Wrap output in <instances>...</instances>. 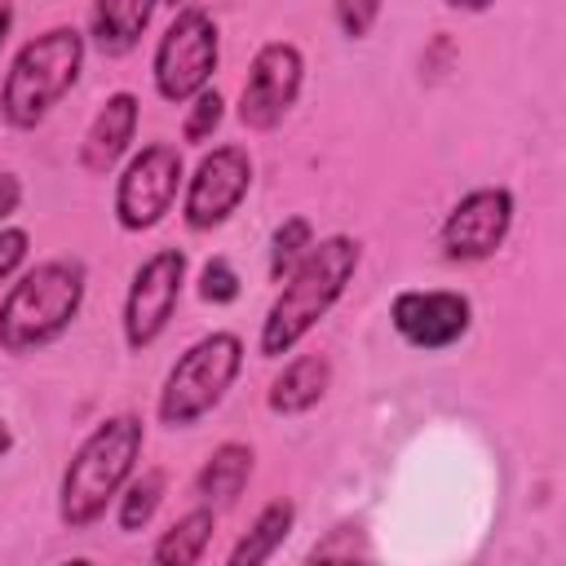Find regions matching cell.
<instances>
[{"mask_svg": "<svg viewBox=\"0 0 566 566\" xmlns=\"http://www.w3.org/2000/svg\"><path fill=\"white\" fill-rule=\"evenodd\" d=\"M363 261V243L349 239V234H327V239H314L310 252L292 265V274L283 279L274 305L265 310V323H261V358H283L292 354L305 332L340 301V292L349 287L354 270Z\"/></svg>", "mask_w": 566, "mask_h": 566, "instance_id": "6da1fadb", "label": "cell"}, {"mask_svg": "<svg viewBox=\"0 0 566 566\" xmlns=\"http://www.w3.org/2000/svg\"><path fill=\"white\" fill-rule=\"evenodd\" d=\"M146 442V424L133 411L106 416L102 424H93V433L75 447V455L62 469V486H57V517L71 531L93 526L111 500H119L124 482L137 469Z\"/></svg>", "mask_w": 566, "mask_h": 566, "instance_id": "7a4b0ae2", "label": "cell"}, {"mask_svg": "<svg viewBox=\"0 0 566 566\" xmlns=\"http://www.w3.org/2000/svg\"><path fill=\"white\" fill-rule=\"evenodd\" d=\"M84 261L53 256L27 270L0 301V349L22 358L31 349L53 345L84 305Z\"/></svg>", "mask_w": 566, "mask_h": 566, "instance_id": "3957f363", "label": "cell"}, {"mask_svg": "<svg viewBox=\"0 0 566 566\" xmlns=\"http://www.w3.org/2000/svg\"><path fill=\"white\" fill-rule=\"evenodd\" d=\"M84 66V35L75 27H49L44 35L27 40L18 57L9 62L0 111L13 128H35L49 119V111L75 88Z\"/></svg>", "mask_w": 566, "mask_h": 566, "instance_id": "277c9868", "label": "cell"}, {"mask_svg": "<svg viewBox=\"0 0 566 566\" xmlns=\"http://www.w3.org/2000/svg\"><path fill=\"white\" fill-rule=\"evenodd\" d=\"M239 367H243V340L234 332L199 336L164 376L159 420L168 429H190L195 420H203L226 398V389L234 385Z\"/></svg>", "mask_w": 566, "mask_h": 566, "instance_id": "5b68a950", "label": "cell"}, {"mask_svg": "<svg viewBox=\"0 0 566 566\" xmlns=\"http://www.w3.org/2000/svg\"><path fill=\"white\" fill-rule=\"evenodd\" d=\"M217 57H221V35H217V22L208 9H195V4H181L177 18L168 22V31L159 35L155 44V88L164 102L181 106L190 102L199 88H208L212 71H217Z\"/></svg>", "mask_w": 566, "mask_h": 566, "instance_id": "8992f818", "label": "cell"}, {"mask_svg": "<svg viewBox=\"0 0 566 566\" xmlns=\"http://www.w3.org/2000/svg\"><path fill=\"white\" fill-rule=\"evenodd\" d=\"M177 186H181V155L177 146L168 142H150L142 146L124 172H119V186H115V221L124 230H150L159 226L172 203H177Z\"/></svg>", "mask_w": 566, "mask_h": 566, "instance_id": "52a82bcc", "label": "cell"}, {"mask_svg": "<svg viewBox=\"0 0 566 566\" xmlns=\"http://www.w3.org/2000/svg\"><path fill=\"white\" fill-rule=\"evenodd\" d=\"M186 287V252L181 248H164L155 256H146L133 270L128 296H124V340L128 349H146L164 336L177 301Z\"/></svg>", "mask_w": 566, "mask_h": 566, "instance_id": "ba28073f", "label": "cell"}, {"mask_svg": "<svg viewBox=\"0 0 566 566\" xmlns=\"http://www.w3.org/2000/svg\"><path fill=\"white\" fill-rule=\"evenodd\" d=\"M301 80H305V57H301L296 44H287V40L261 44L256 57H252V66H248L243 93H239V119H243V128H252V133L274 128L296 106Z\"/></svg>", "mask_w": 566, "mask_h": 566, "instance_id": "9c48e42d", "label": "cell"}, {"mask_svg": "<svg viewBox=\"0 0 566 566\" xmlns=\"http://www.w3.org/2000/svg\"><path fill=\"white\" fill-rule=\"evenodd\" d=\"M509 226H513V195L504 186H478L447 212V221L438 230L442 256L460 261V265L486 261L509 239Z\"/></svg>", "mask_w": 566, "mask_h": 566, "instance_id": "30bf717a", "label": "cell"}, {"mask_svg": "<svg viewBox=\"0 0 566 566\" xmlns=\"http://www.w3.org/2000/svg\"><path fill=\"white\" fill-rule=\"evenodd\" d=\"M252 186V159L243 146H217L208 150L190 181H186V199H181V217L190 230H212L221 221H230V212H239L243 195Z\"/></svg>", "mask_w": 566, "mask_h": 566, "instance_id": "8fae6325", "label": "cell"}, {"mask_svg": "<svg viewBox=\"0 0 566 566\" xmlns=\"http://www.w3.org/2000/svg\"><path fill=\"white\" fill-rule=\"evenodd\" d=\"M473 305L464 292H398L389 305L394 332L416 349H451L469 332Z\"/></svg>", "mask_w": 566, "mask_h": 566, "instance_id": "7c38bea8", "label": "cell"}, {"mask_svg": "<svg viewBox=\"0 0 566 566\" xmlns=\"http://www.w3.org/2000/svg\"><path fill=\"white\" fill-rule=\"evenodd\" d=\"M137 111H142V102L133 93H111L106 97V106L93 115V124L80 142V168L84 172L106 177L124 159V150L133 146V133H137Z\"/></svg>", "mask_w": 566, "mask_h": 566, "instance_id": "4fadbf2b", "label": "cell"}, {"mask_svg": "<svg viewBox=\"0 0 566 566\" xmlns=\"http://www.w3.org/2000/svg\"><path fill=\"white\" fill-rule=\"evenodd\" d=\"M327 385H332V363L323 354H301L270 380V398L265 402H270L274 416H305L310 407L323 402Z\"/></svg>", "mask_w": 566, "mask_h": 566, "instance_id": "5bb4252c", "label": "cell"}, {"mask_svg": "<svg viewBox=\"0 0 566 566\" xmlns=\"http://www.w3.org/2000/svg\"><path fill=\"white\" fill-rule=\"evenodd\" d=\"M252 447L248 442H221L208 460H203V469L195 473V495L208 504V509H226V504H234L239 495H243V486H248V478H252Z\"/></svg>", "mask_w": 566, "mask_h": 566, "instance_id": "9a60e30c", "label": "cell"}, {"mask_svg": "<svg viewBox=\"0 0 566 566\" xmlns=\"http://www.w3.org/2000/svg\"><path fill=\"white\" fill-rule=\"evenodd\" d=\"M155 4L159 0H97L93 4V40H97V49L106 57L128 53L142 40V31L150 27Z\"/></svg>", "mask_w": 566, "mask_h": 566, "instance_id": "2e32d148", "label": "cell"}, {"mask_svg": "<svg viewBox=\"0 0 566 566\" xmlns=\"http://www.w3.org/2000/svg\"><path fill=\"white\" fill-rule=\"evenodd\" d=\"M292 522H296V504H292V500H270V504L252 517V531L230 548V566H256V562H270V557L283 548Z\"/></svg>", "mask_w": 566, "mask_h": 566, "instance_id": "e0dca14e", "label": "cell"}, {"mask_svg": "<svg viewBox=\"0 0 566 566\" xmlns=\"http://www.w3.org/2000/svg\"><path fill=\"white\" fill-rule=\"evenodd\" d=\"M212 526H217V509H208V504L181 513L159 535V544L150 548V562H159V566H190V562H199L208 539H212Z\"/></svg>", "mask_w": 566, "mask_h": 566, "instance_id": "ac0fdd59", "label": "cell"}, {"mask_svg": "<svg viewBox=\"0 0 566 566\" xmlns=\"http://www.w3.org/2000/svg\"><path fill=\"white\" fill-rule=\"evenodd\" d=\"M164 486H168L164 469H142L137 478H128L124 491H119V531H142L155 517V509L164 500Z\"/></svg>", "mask_w": 566, "mask_h": 566, "instance_id": "d6986e66", "label": "cell"}, {"mask_svg": "<svg viewBox=\"0 0 566 566\" xmlns=\"http://www.w3.org/2000/svg\"><path fill=\"white\" fill-rule=\"evenodd\" d=\"M310 243H314V226H310L305 217H287V221L274 230V239H270V279L283 283V279L292 274V265L310 252Z\"/></svg>", "mask_w": 566, "mask_h": 566, "instance_id": "ffe728a7", "label": "cell"}, {"mask_svg": "<svg viewBox=\"0 0 566 566\" xmlns=\"http://www.w3.org/2000/svg\"><path fill=\"white\" fill-rule=\"evenodd\" d=\"M221 115H226V102H221V93L217 88H199L195 97H190V115H186V124H181V137L186 142H208L212 133H217V124H221Z\"/></svg>", "mask_w": 566, "mask_h": 566, "instance_id": "44dd1931", "label": "cell"}, {"mask_svg": "<svg viewBox=\"0 0 566 566\" xmlns=\"http://www.w3.org/2000/svg\"><path fill=\"white\" fill-rule=\"evenodd\" d=\"M199 296L212 301V305H226V301L239 296V274H234V265H230L226 256H212V261L203 265V274H199Z\"/></svg>", "mask_w": 566, "mask_h": 566, "instance_id": "7402d4cb", "label": "cell"}, {"mask_svg": "<svg viewBox=\"0 0 566 566\" xmlns=\"http://www.w3.org/2000/svg\"><path fill=\"white\" fill-rule=\"evenodd\" d=\"M332 9H336V22L349 40H363L380 18V0H332Z\"/></svg>", "mask_w": 566, "mask_h": 566, "instance_id": "603a6c76", "label": "cell"}, {"mask_svg": "<svg viewBox=\"0 0 566 566\" xmlns=\"http://www.w3.org/2000/svg\"><path fill=\"white\" fill-rule=\"evenodd\" d=\"M31 252V234L18 230V226H0V283L18 274V265L27 261Z\"/></svg>", "mask_w": 566, "mask_h": 566, "instance_id": "cb8c5ba5", "label": "cell"}, {"mask_svg": "<svg viewBox=\"0 0 566 566\" xmlns=\"http://www.w3.org/2000/svg\"><path fill=\"white\" fill-rule=\"evenodd\" d=\"M18 203H22V181L13 172H0V226L18 212Z\"/></svg>", "mask_w": 566, "mask_h": 566, "instance_id": "d4e9b609", "label": "cell"}, {"mask_svg": "<svg viewBox=\"0 0 566 566\" xmlns=\"http://www.w3.org/2000/svg\"><path fill=\"white\" fill-rule=\"evenodd\" d=\"M9 31H13V0H0V49H4Z\"/></svg>", "mask_w": 566, "mask_h": 566, "instance_id": "484cf974", "label": "cell"}, {"mask_svg": "<svg viewBox=\"0 0 566 566\" xmlns=\"http://www.w3.org/2000/svg\"><path fill=\"white\" fill-rule=\"evenodd\" d=\"M451 9H464V13H482V9H491V0H447Z\"/></svg>", "mask_w": 566, "mask_h": 566, "instance_id": "4316f807", "label": "cell"}, {"mask_svg": "<svg viewBox=\"0 0 566 566\" xmlns=\"http://www.w3.org/2000/svg\"><path fill=\"white\" fill-rule=\"evenodd\" d=\"M9 451H13V429H9L4 420H0V460H4Z\"/></svg>", "mask_w": 566, "mask_h": 566, "instance_id": "83f0119b", "label": "cell"}, {"mask_svg": "<svg viewBox=\"0 0 566 566\" xmlns=\"http://www.w3.org/2000/svg\"><path fill=\"white\" fill-rule=\"evenodd\" d=\"M168 4H172V9H177V4H186V0H168Z\"/></svg>", "mask_w": 566, "mask_h": 566, "instance_id": "f1b7e54d", "label": "cell"}]
</instances>
